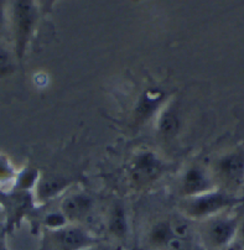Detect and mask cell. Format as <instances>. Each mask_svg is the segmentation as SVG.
I'll list each match as a JSON object with an SVG mask.
<instances>
[{
    "mask_svg": "<svg viewBox=\"0 0 244 250\" xmlns=\"http://www.w3.org/2000/svg\"><path fill=\"white\" fill-rule=\"evenodd\" d=\"M232 202H234V201L231 197H228L227 194L207 193L199 197L191 203L190 212L195 216H204V214L217 212V210L232 205Z\"/></svg>",
    "mask_w": 244,
    "mask_h": 250,
    "instance_id": "cell-3",
    "label": "cell"
},
{
    "mask_svg": "<svg viewBox=\"0 0 244 250\" xmlns=\"http://www.w3.org/2000/svg\"><path fill=\"white\" fill-rule=\"evenodd\" d=\"M90 201L88 200L86 196H72L68 197L64 202V212L66 216H68L69 218H78V217H82L85 213H87V210L89 209Z\"/></svg>",
    "mask_w": 244,
    "mask_h": 250,
    "instance_id": "cell-6",
    "label": "cell"
},
{
    "mask_svg": "<svg viewBox=\"0 0 244 250\" xmlns=\"http://www.w3.org/2000/svg\"><path fill=\"white\" fill-rule=\"evenodd\" d=\"M34 6L29 1H19L15 5V22H16V38H18L19 53L22 56L25 43L29 39L32 24H34Z\"/></svg>",
    "mask_w": 244,
    "mask_h": 250,
    "instance_id": "cell-1",
    "label": "cell"
},
{
    "mask_svg": "<svg viewBox=\"0 0 244 250\" xmlns=\"http://www.w3.org/2000/svg\"><path fill=\"white\" fill-rule=\"evenodd\" d=\"M186 191L189 193H196V192H202L207 188V180L204 177L203 173L197 168L189 171L186 176L185 182Z\"/></svg>",
    "mask_w": 244,
    "mask_h": 250,
    "instance_id": "cell-8",
    "label": "cell"
},
{
    "mask_svg": "<svg viewBox=\"0 0 244 250\" xmlns=\"http://www.w3.org/2000/svg\"><path fill=\"white\" fill-rule=\"evenodd\" d=\"M64 181L62 180H57V178H48L46 181H44L41 184L40 191L44 197H48V196H52L56 194L60 189L64 187Z\"/></svg>",
    "mask_w": 244,
    "mask_h": 250,
    "instance_id": "cell-10",
    "label": "cell"
},
{
    "mask_svg": "<svg viewBox=\"0 0 244 250\" xmlns=\"http://www.w3.org/2000/svg\"><path fill=\"white\" fill-rule=\"evenodd\" d=\"M1 15H3V14H1V8H0V21H1Z\"/></svg>",
    "mask_w": 244,
    "mask_h": 250,
    "instance_id": "cell-16",
    "label": "cell"
},
{
    "mask_svg": "<svg viewBox=\"0 0 244 250\" xmlns=\"http://www.w3.org/2000/svg\"><path fill=\"white\" fill-rule=\"evenodd\" d=\"M156 163L150 156L143 157L140 163L138 164V166H136V176L140 177L141 181L150 180L156 173Z\"/></svg>",
    "mask_w": 244,
    "mask_h": 250,
    "instance_id": "cell-9",
    "label": "cell"
},
{
    "mask_svg": "<svg viewBox=\"0 0 244 250\" xmlns=\"http://www.w3.org/2000/svg\"><path fill=\"white\" fill-rule=\"evenodd\" d=\"M123 212L117 210L115 212L114 219H113V224H111V229L117 233V234H123L122 231H124V221H123Z\"/></svg>",
    "mask_w": 244,
    "mask_h": 250,
    "instance_id": "cell-12",
    "label": "cell"
},
{
    "mask_svg": "<svg viewBox=\"0 0 244 250\" xmlns=\"http://www.w3.org/2000/svg\"><path fill=\"white\" fill-rule=\"evenodd\" d=\"M171 228L166 224H160L156 228L154 229V233H153V238L156 243H166L170 237Z\"/></svg>",
    "mask_w": 244,
    "mask_h": 250,
    "instance_id": "cell-11",
    "label": "cell"
},
{
    "mask_svg": "<svg viewBox=\"0 0 244 250\" xmlns=\"http://www.w3.org/2000/svg\"><path fill=\"white\" fill-rule=\"evenodd\" d=\"M88 250H108L106 248H92V249H88Z\"/></svg>",
    "mask_w": 244,
    "mask_h": 250,
    "instance_id": "cell-15",
    "label": "cell"
},
{
    "mask_svg": "<svg viewBox=\"0 0 244 250\" xmlns=\"http://www.w3.org/2000/svg\"><path fill=\"white\" fill-rule=\"evenodd\" d=\"M236 231V223L229 219H218L211 223L208 228V238L215 247H223L233 237Z\"/></svg>",
    "mask_w": 244,
    "mask_h": 250,
    "instance_id": "cell-5",
    "label": "cell"
},
{
    "mask_svg": "<svg viewBox=\"0 0 244 250\" xmlns=\"http://www.w3.org/2000/svg\"><path fill=\"white\" fill-rule=\"evenodd\" d=\"M9 68H10V59H9L8 52L0 47V75L8 72Z\"/></svg>",
    "mask_w": 244,
    "mask_h": 250,
    "instance_id": "cell-13",
    "label": "cell"
},
{
    "mask_svg": "<svg viewBox=\"0 0 244 250\" xmlns=\"http://www.w3.org/2000/svg\"><path fill=\"white\" fill-rule=\"evenodd\" d=\"M241 235H242V242H243V247H244V222H243V224H242Z\"/></svg>",
    "mask_w": 244,
    "mask_h": 250,
    "instance_id": "cell-14",
    "label": "cell"
},
{
    "mask_svg": "<svg viewBox=\"0 0 244 250\" xmlns=\"http://www.w3.org/2000/svg\"><path fill=\"white\" fill-rule=\"evenodd\" d=\"M220 172L229 185H241L244 177V151H237L223 157L220 163Z\"/></svg>",
    "mask_w": 244,
    "mask_h": 250,
    "instance_id": "cell-2",
    "label": "cell"
},
{
    "mask_svg": "<svg viewBox=\"0 0 244 250\" xmlns=\"http://www.w3.org/2000/svg\"><path fill=\"white\" fill-rule=\"evenodd\" d=\"M178 128H180V122H178L177 115L174 112H165L160 117L159 130L164 136L173 138V136L177 134Z\"/></svg>",
    "mask_w": 244,
    "mask_h": 250,
    "instance_id": "cell-7",
    "label": "cell"
},
{
    "mask_svg": "<svg viewBox=\"0 0 244 250\" xmlns=\"http://www.w3.org/2000/svg\"><path fill=\"white\" fill-rule=\"evenodd\" d=\"M0 250H4V248H3V245L0 244Z\"/></svg>",
    "mask_w": 244,
    "mask_h": 250,
    "instance_id": "cell-17",
    "label": "cell"
},
{
    "mask_svg": "<svg viewBox=\"0 0 244 250\" xmlns=\"http://www.w3.org/2000/svg\"><path fill=\"white\" fill-rule=\"evenodd\" d=\"M56 243L59 250H81L88 247L90 239L81 229L68 228L56 234Z\"/></svg>",
    "mask_w": 244,
    "mask_h": 250,
    "instance_id": "cell-4",
    "label": "cell"
}]
</instances>
